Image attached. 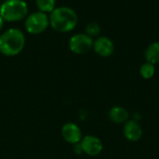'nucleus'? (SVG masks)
I'll list each match as a JSON object with an SVG mask.
<instances>
[{"mask_svg": "<svg viewBox=\"0 0 159 159\" xmlns=\"http://www.w3.org/2000/svg\"><path fill=\"white\" fill-rule=\"evenodd\" d=\"M49 24L58 32L72 31L77 24L78 17L76 12L69 7H55L48 17Z\"/></svg>", "mask_w": 159, "mask_h": 159, "instance_id": "obj_1", "label": "nucleus"}, {"mask_svg": "<svg viewBox=\"0 0 159 159\" xmlns=\"http://www.w3.org/2000/svg\"><path fill=\"white\" fill-rule=\"evenodd\" d=\"M25 37L21 30L10 28L0 36V52L6 56H15L24 48Z\"/></svg>", "mask_w": 159, "mask_h": 159, "instance_id": "obj_2", "label": "nucleus"}, {"mask_svg": "<svg viewBox=\"0 0 159 159\" xmlns=\"http://www.w3.org/2000/svg\"><path fill=\"white\" fill-rule=\"evenodd\" d=\"M28 13V6L24 0H5L0 7V16L4 21L17 22Z\"/></svg>", "mask_w": 159, "mask_h": 159, "instance_id": "obj_3", "label": "nucleus"}, {"mask_svg": "<svg viewBox=\"0 0 159 159\" xmlns=\"http://www.w3.org/2000/svg\"><path fill=\"white\" fill-rule=\"evenodd\" d=\"M49 24V19L47 13L34 11L27 16L25 20V29L30 34H40L44 32Z\"/></svg>", "mask_w": 159, "mask_h": 159, "instance_id": "obj_4", "label": "nucleus"}, {"mask_svg": "<svg viewBox=\"0 0 159 159\" xmlns=\"http://www.w3.org/2000/svg\"><path fill=\"white\" fill-rule=\"evenodd\" d=\"M93 47V39L87 34H75L69 40V49L76 54H85Z\"/></svg>", "mask_w": 159, "mask_h": 159, "instance_id": "obj_5", "label": "nucleus"}, {"mask_svg": "<svg viewBox=\"0 0 159 159\" xmlns=\"http://www.w3.org/2000/svg\"><path fill=\"white\" fill-rule=\"evenodd\" d=\"M80 145L82 151L90 157H96L100 155L103 149L102 141L99 138L92 135H87L84 138H82Z\"/></svg>", "mask_w": 159, "mask_h": 159, "instance_id": "obj_6", "label": "nucleus"}, {"mask_svg": "<svg viewBox=\"0 0 159 159\" xmlns=\"http://www.w3.org/2000/svg\"><path fill=\"white\" fill-rule=\"evenodd\" d=\"M94 52L102 57H109L115 52L114 42L107 37H99L93 41Z\"/></svg>", "mask_w": 159, "mask_h": 159, "instance_id": "obj_7", "label": "nucleus"}, {"mask_svg": "<svg viewBox=\"0 0 159 159\" xmlns=\"http://www.w3.org/2000/svg\"><path fill=\"white\" fill-rule=\"evenodd\" d=\"M61 135L65 142L71 144H77L82 140V132L79 127L74 123H67L61 128Z\"/></svg>", "mask_w": 159, "mask_h": 159, "instance_id": "obj_8", "label": "nucleus"}, {"mask_svg": "<svg viewBox=\"0 0 159 159\" xmlns=\"http://www.w3.org/2000/svg\"><path fill=\"white\" fill-rule=\"evenodd\" d=\"M123 133L125 138L129 142H138L143 136V128L135 120H128L124 124Z\"/></svg>", "mask_w": 159, "mask_h": 159, "instance_id": "obj_9", "label": "nucleus"}, {"mask_svg": "<svg viewBox=\"0 0 159 159\" xmlns=\"http://www.w3.org/2000/svg\"><path fill=\"white\" fill-rule=\"evenodd\" d=\"M108 115H109L110 120L116 124H125L129 120V112L125 108L120 107V106L113 107L110 110Z\"/></svg>", "mask_w": 159, "mask_h": 159, "instance_id": "obj_10", "label": "nucleus"}, {"mask_svg": "<svg viewBox=\"0 0 159 159\" xmlns=\"http://www.w3.org/2000/svg\"><path fill=\"white\" fill-rule=\"evenodd\" d=\"M146 62L156 65L159 63V41L151 43L144 52Z\"/></svg>", "mask_w": 159, "mask_h": 159, "instance_id": "obj_11", "label": "nucleus"}, {"mask_svg": "<svg viewBox=\"0 0 159 159\" xmlns=\"http://www.w3.org/2000/svg\"><path fill=\"white\" fill-rule=\"evenodd\" d=\"M140 74L145 80L152 79L156 74V67H155V65L150 64L148 62L143 64L141 68H140Z\"/></svg>", "mask_w": 159, "mask_h": 159, "instance_id": "obj_12", "label": "nucleus"}, {"mask_svg": "<svg viewBox=\"0 0 159 159\" xmlns=\"http://www.w3.org/2000/svg\"><path fill=\"white\" fill-rule=\"evenodd\" d=\"M36 6L39 11L42 12H51L55 8L56 0H35Z\"/></svg>", "mask_w": 159, "mask_h": 159, "instance_id": "obj_13", "label": "nucleus"}, {"mask_svg": "<svg viewBox=\"0 0 159 159\" xmlns=\"http://www.w3.org/2000/svg\"><path fill=\"white\" fill-rule=\"evenodd\" d=\"M101 33V26L97 22H89L86 26V33L89 37H98Z\"/></svg>", "mask_w": 159, "mask_h": 159, "instance_id": "obj_14", "label": "nucleus"}, {"mask_svg": "<svg viewBox=\"0 0 159 159\" xmlns=\"http://www.w3.org/2000/svg\"><path fill=\"white\" fill-rule=\"evenodd\" d=\"M3 24H4V20H3V18L0 16V30H1V28H2V26H3Z\"/></svg>", "mask_w": 159, "mask_h": 159, "instance_id": "obj_15", "label": "nucleus"}, {"mask_svg": "<svg viewBox=\"0 0 159 159\" xmlns=\"http://www.w3.org/2000/svg\"><path fill=\"white\" fill-rule=\"evenodd\" d=\"M1 4H2V3H1V1H0V7H1Z\"/></svg>", "mask_w": 159, "mask_h": 159, "instance_id": "obj_16", "label": "nucleus"}]
</instances>
